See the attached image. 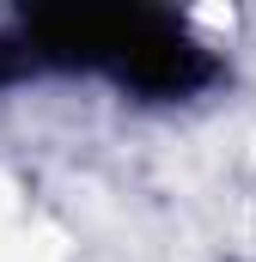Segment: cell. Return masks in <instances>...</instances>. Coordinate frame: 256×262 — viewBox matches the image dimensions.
<instances>
[{"label":"cell","instance_id":"obj_1","mask_svg":"<svg viewBox=\"0 0 256 262\" xmlns=\"http://www.w3.org/2000/svg\"><path fill=\"white\" fill-rule=\"evenodd\" d=\"M37 67H104L146 98H183L195 92L214 61L189 37L153 12H49L31 18L0 43V79L37 73Z\"/></svg>","mask_w":256,"mask_h":262}]
</instances>
